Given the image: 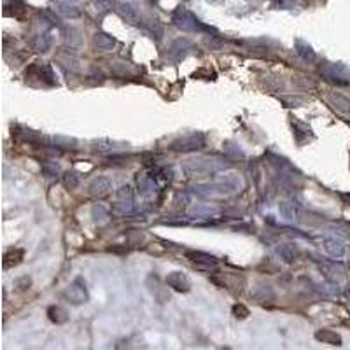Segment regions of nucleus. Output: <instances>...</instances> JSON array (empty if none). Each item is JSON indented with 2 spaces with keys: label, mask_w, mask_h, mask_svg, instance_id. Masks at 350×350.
<instances>
[{
  "label": "nucleus",
  "mask_w": 350,
  "mask_h": 350,
  "mask_svg": "<svg viewBox=\"0 0 350 350\" xmlns=\"http://www.w3.org/2000/svg\"><path fill=\"white\" fill-rule=\"evenodd\" d=\"M172 21H174L175 26H179V28L186 30V32H196V30H210L209 26H205L195 14H191L189 11L186 9H177L172 16Z\"/></svg>",
  "instance_id": "f257e3e1"
},
{
  "label": "nucleus",
  "mask_w": 350,
  "mask_h": 350,
  "mask_svg": "<svg viewBox=\"0 0 350 350\" xmlns=\"http://www.w3.org/2000/svg\"><path fill=\"white\" fill-rule=\"evenodd\" d=\"M205 146V137L201 133H191L184 135V137L177 138L175 142L170 144V149L175 153H189V151L201 149Z\"/></svg>",
  "instance_id": "f03ea898"
},
{
  "label": "nucleus",
  "mask_w": 350,
  "mask_h": 350,
  "mask_svg": "<svg viewBox=\"0 0 350 350\" xmlns=\"http://www.w3.org/2000/svg\"><path fill=\"white\" fill-rule=\"evenodd\" d=\"M26 77H39L42 83L46 84H56V79H54V72L49 65L46 63H34L32 67L26 70Z\"/></svg>",
  "instance_id": "7ed1b4c3"
},
{
  "label": "nucleus",
  "mask_w": 350,
  "mask_h": 350,
  "mask_svg": "<svg viewBox=\"0 0 350 350\" xmlns=\"http://www.w3.org/2000/svg\"><path fill=\"white\" fill-rule=\"evenodd\" d=\"M63 296L67 298V300H70L74 305L84 303V301L88 300V292H86V287L83 285V282H81V279L75 280L70 287L65 291V294H63Z\"/></svg>",
  "instance_id": "20e7f679"
},
{
  "label": "nucleus",
  "mask_w": 350,
  "mask_h": 350,
  "mask_svg": "<svg viewBox=\"0 0 350 350\" xmlns=\"http://www.w3.org/2000/svg\"><path fill=\"white\" fill-rule=\"evenodd\" d=\"M116 11L125 21H128V23H131V25H140V13H138V9L135 7L133 4L121 2V4H117Z\"/></svg>",
  "instance_id": "39448f33"
},
{
  "label": "nucleus",
  "mask_w": 350,
  "mask_h": 350,
  "mask_svg": "<svg viewBox=\"0 0 350 350\" xmlns=\"http://www.w3.org/2000/svg\"><path fill=\"white\" fill-rule=\"evenodd\" d=\"M167 284L177 292H188L189 289H191L189 279L184 275L182 271H174V273H170V275L167 277Z\"/></svg>",
  "instance_id": "423d86ee"
},
{
  "label": "nucleus",
  "mask_w": 350,
  "mask_h": 350,
  "mask_svg": "<svg viewBox=\"0 0 350 350\" xmlns=\"http://www.w3.org/2000/svg\"><path fill=\"white\" fill-rule=\"evenodd\" d=\"M89 195L91 196H105L110 193V189H112V182H110V179H107V177H96L95 180H91V184H89Z\"/></svg>",
  "instance_id": "0eeeda50"
},
{
  "label": "nucleus",
  "mask_w": 350,
  "mask_h": 350,
  "mask_svg": "<svg viewBox=\"0 0 350 350\" xmlns=\"http://www.w3.org/2000/svg\"><path fill=\"white\" fill-rule=\"evenodd\" d=\"M326 74L333 77L336 83L340 84H347L349 83V68L342 63H328V67H326Z\"/></svg>",
  "instance_id": "6e6552de"
},
{
  "label": "nucleus",
  "mask_w": 350,
  "mask_h": 350,
  "mask_svg": "<svg viewBox=\"0 0 350 350\" xmlns=\"http://www.w3.org/2000/svg\"><path fill=\"white\" fill-rule=\"evenodd\" d=\"M30 46L34 47L35 51H39V53H46V51H49L51 46H53V39H51V35L47 34V32H44V34H35L34 37L30 39Z\"/></svg>",
  "instance_id": "1a4fd4ad"
},
{
  "label": "nucleus",
  "mask_w": 350,
  "mask_h": 350,
  "mask_svg": "<svg viewBox=\"0 0 350 350\" xmlns=\"http://www.w3.org/2000/svg\"><path fill=\"white\" fill-rule=\"evenodd\" d=\"M324 250L331 258H343L345 254V245L338 238H326L324 240Z\"/></svg>",
  "instance_id": "9d476101"
},
{
  "label": "nucleus",
  "mask_w": 350,
  "mask_h": 350,
  "mask_svg": "<svg viewBox=\"0 0 350 350\" xmlns=\"http://www.w3.org/2000/svg\"><path fill=\"white\" fill-rule=\"evenodd\" d=\"M315 340H319V342L322 343H328V345H334V347L342 345V336L331 329H319L315 333Z\"/></svg>",
  "instance_id": "9b49d317"
},
{
  "label": "nucleus",
  "mask_w": 350,
  "mask_h": 350,
  "mask_svg": "<svg viewBox=\"0 0 350 350\" xmlns=\"http://www.w3.org/2000/svg\"><path fill=\"white\" fill-rule=\"evenodd\" d=\"M88 9H89L95 16H104V14H107L109 11L114 9V2L112 0H93V2L88 4Z\"/></svg>",
  "instance_id": "f8f14e48"
},
{
  "label": "nucleus",
  "mask_w": 350,
  "mask_h": 350,
  "mask_svg": "<svg viewBox=\"0 0 350 350\" xmlns=\"http://www.w3.org/2000/svg\"><path fill=\"white\" fill-rule=\"evenodd\" d=\"M93 42L100 51H109L116 46V39L112 35L105 34V32H96L95 37H93Z\"/></svg>",
  "instance_id": "ddd939ff"
},
{
  "label": "nucleus",
  "mask_w": 350,
  "mask_h": 350,
  "mask_svg": "<svg viewBox=\"0 0 350 350\" xmlns=\"http://www.w3.org/2000/svg\"><path fill=\"white\" fill-rule=\"evenodd\" d=\"M25 258V250L23 249H9L4 254V268L18 266Z\"/></svg>",
  "instance_id": "4468645a"
},
{
  "label": "nucleus",
  "mask_w": 350,
  "mask_h": 350,
  "mask_svg": "<svg viewBox=\"0 0 350 350\" xmlns=\"http://www.w3.org/2000/svg\"><path fill=\"white\" fill-rule=\"evenodd\" d=\"M279 256L284 261L292 262L300 256V250H298V247L294 245V243H284V245L279 247Z\"/></svg>",
  "instance_id": "2eb2a0df"
},
{
  "label": "nucleus",
  "mask_w": 350,
  "mask_h": 350,
  "mask_svg": "<svg viewBox=\"0 0 350 350\" xmlns=\"http://www.w3.org/2000/svg\"><path fill=\"white\" fill-rule=\"evenodd\" d=\"M186 258L195 262H210V264H216L217 262L216 256L207 254V252H200V250H188V252H186Z\"/></svg>",
  "instance_id": "dca6fc26"
},
{
  "label": "nucleus",
  "mask_w": 350,
  "mask_h": 350,
  "mask_svg": "<svg viewBox=\"0 0 350 350\" xmlns=\"http://www.w3.org/2000/svg\"><path fill=\"white\" fill-rule=\"evenodd\" d=\"M47 315H49V321L54 324H63V322L68 321L67 310L62 308V306H49L47 308Z\"/></svg>",
  "instance_id": "f3484780"
},
{
  "label": "nucleus",
  "mask_w": 350,
  "mask_h": 350,
  "mask_svg": "<svg viewBox=\"0 0 350 350\" xmlns=\"http://www.w3.org/2000/svg\"><path fill=\"white\" fill-rule=\"evenodd\" d=\"M296 53L300 54L303 60H315V53H313V49L308 46V44H305V42L301 41H296Z\"/></svg>",
  "instance_id": "a211bd4d"
},
{
  "label": "nucleus",
  "mask_w": 350,
  "mask_h": 350,
  "mask_svg": "<svg viewBox=\"0 0 350 350\" xmlns=\"http://www.w3.org/2000/svg\"><path fill=\"white\" fill-rule=\"evenodd\" d=\"M331 100H333L334 107H336L338 110H342V112H350L349 98H345V96H342V95H331Z\"/></svg>",
  "instance_id": "6ab92c4d"
},
{
  "label": "nucleus",
  "mask_w": 350,
  "mask_h": 350,
  "mask_svg": "<svg viewBox=\"0 0 350 350\" xmlns=\"http://www.w3.org/2000/svg\"><path fill=\"white\" fill-rule=\"evenodd\" d=\"M63 184H65V188L75 189L79 186V175L75 174V172H67V174L63 175Z\"/></svg>",
  "instance_id": "aec40b11"
},
{
  "label": "nucleus",
  "mask_w": 350,
  "mask_h": 350,
  "mask_svg": "<svg viewBox=\"0 0 350 350\" xmlns=\"http://www.w3.org/2000/svg\"><path fill=\"white\" fill-rule=\"evenodd\" d=\"M58 11H60V14H63V16H67V18L79 16V9L75 7V5H72V4H60Z\"/></svg>",
  "instance_id": "412c9836"
},
{
  "label": "nucleus",
  "mask_w": 350,
  "mask_h": 350,
  "mask_svg": "<svg viewBox=\"0 0 350 350\" xmlns=\"http://www.w3.org/2000/svg\"><path fill=\"white\" fill-rule=\"evenodd\" d=\"M116 196H117V201H131L133 193H131V188H130V186H123L121 189H117Z\"/></svg>",
  "instance_id": "4be33fe9"
},
{
  "label": "nucleus",
  "mask_w": 350,
  "mask_h": 350,
  "mask_svg": "<svg viewBox=\"0 0 350 350\" xmlns=\"http://www.w3.org/2000/svg\"><path fill=\"white\" fill-rule=\"evenodd\" d=\"M42 172H44L46 175H49V177H54V175L60 174V167L56 165V163L46 161V163H42Z\"/></svg>",
  "instance_id": "5701e85b"
},
{
  "label": "nucleus",
  "mask_w": 350,
  "mask_h": 350,
  "mask_svg": "<svg viewBox=\"0 0 350 350\" xmlns=\"http://www.w3.org/2000/svg\"><path fill=\"white\" fill-rule=\"evenodd\" d=\"M233 315L237 317V319H247V315H249V308H247L245 305H242V303L233 305Z\"/></svg>",
  "instance_id": "b1692460"
},
{
  "label": "nucleus",
  "mask_w": 350,
  "mask_h": 350,
  "mask_svg": "<svg viewBox=\"0 0 350 350\" xmlns=\"http://www.w3.org/2000/svg\"><path fill=\"white\" fill-rule=\"evenodd\" d=\"M280 212H282L284 217H287V219L294 217V209H292L289 203H280Z\"/></svg>",
  "instance_id": "393cba45"
},
{
  "label": "nucleus",
  "mask_w": 350,
  "mask_h": 350,
  "mask_svg": "<svg viewBox=\"0 0 350 350\" xmlns=\"http://www.w3.org/2000/svg\"><path fill=\"white\" fill-rule=\"evenodd\" d=\"M100 216V221H104L105 217H107V212H105V209L102 207V205H96V207H93V217H95V221H98V217Z\"/></svg>",
  "instance_id": "a878e982"
},
{
  "label": "nucleus",
  "mask_w": 350,
  "mask_h": 350,
  "mask_svg": "<svg viewBox=\"0 0 350 350\" xmlns=\"http://www.w3.org/2000/svg\"><path fill=\"white\" fill-rule=\"evenodd\" d=\"M42 16L47 18V21H49L51 25H60V18L54 13H51V11H42Z\"/></svg>",
  "instance_id": "bb28decb"
},
{
  "label": "nucleus",
  "mask_w": 350,
  "mask_h": 350,
  "mask_svg": "<svg viewBox=\"0 0 350 350\" xmlns=\"http://www.w3.org/2000/svg\"><path fill=\"white\" fill-rule=\"evenodd\" d=\"M58 2H60V4H72V5H74L77 0H58Z\"/></svg>",
  "instance_id": "cd10ccee"
},
{
  "label": "nucleus",
  "mask_w": 350,
  "mask_h": 350,
  "mask_svg": "<svg viewBox=\"0 0 350 350\" xmlns=\"http://www.w3.org/2000/svg\"><path fill=\"white\" fill-rule=\"evenodd\" d=\"M343 198H345V200L349 201V205H350V195H343Z\"/></svg>",
  "instance_id": "c85d7f7f"
}]
</instances>
